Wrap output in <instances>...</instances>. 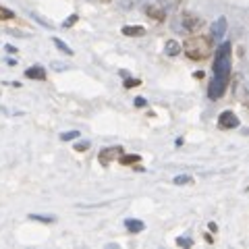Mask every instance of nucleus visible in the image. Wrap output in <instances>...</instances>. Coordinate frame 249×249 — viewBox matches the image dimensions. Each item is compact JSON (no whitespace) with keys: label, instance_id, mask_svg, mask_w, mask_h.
<instances>
[{"label":"nucleus","instance_id":"obj_19","mask_svg":"<svg viewBox=\"0 0 249 249\" xmlns=\"http://www.w3.org/2000/svg\"><path fill=\"white\" fill-rule=\"evenodd\" d=\"M177 245H178V247H191L193 241L187 239V237H178V239H177Z\"/></svg>","mask_w":249,"mask_h":249},{"label":"nucleus","instance_id":"obj_20","mask_svg":"<svg viewBox=\"0 0 249 249\" xmlns=\"http://www.w3.org/2000/svg\"><path fill=\"white\" fill-rule=\"evenodd\" d=\"M139 85H142V81H139V79H127V81H124V88H127V89L139 88Z\"/></svg>","mask_w":249,"mask_h":249},{"label":"nucleus","instance_id":"obj_23","mask_svg":"<svg viewBox=\"0 0 249 249\" xmlns=\"http://www.w3.org/2000/svg\"><path fill=\"white\" fill-rule=\"evenodd\" d=\"M4 50L9 52V54H17V48H15V46H11V44H6V46H4Z\"/></svg>","mask_w":249,"mask_h":249},{"label":"nucleus","instance_id":"obj_25","mask_svg":"<svg viewBox=\"0 0 249 249\" xmlns=\"http://www.w3.org/2000/svg\"><path fill=\"white\" fill-rule=\"evenodd\" d=\"M208 227H210V231H212V232H216V231H218V227H216V224H214V222H210V224H208Z\"/></svg>","mask_w":249,"mask_h":249},{"label":"nucleus","instance_id":"obj_16","mask_svg":"<svg viewBox=\"0 0 249 249\" xmlns=\"http://www.w3.org/2000/svg\"><path fill=\"white\" fill-rule=\"evenodd\" d=\"M158 4L162 9H177V6L181 4V0H158Z\"/></svg>","mask_w":249,"mask_h":249},{"label":"nucleus","instance_id":"obj_14","mask_svg":"<svg viewBox=\"0 0 249 249\" xmlns=\"http://www.w3.org/2000/svg\"><path fill=\"white\" fill-rule=\"evenodd\" d=\"M29 218H31V220H40L44 224H50V222L56 220L54 216H46V214H29Z\"/></svg>","mask_w":249,"mask_h":249},{"label":"nucleus","instance_id":"obj_10","mask_svg":"<svg viewBox=\"0 0 249 249\" xmlns=\"http://www.w3.org/2000/svg\"><path fill=\"white\" fill-rule=\"evenodd\" d=\"M121 31L127 37H142V36H145V27H142V25H124Z\"/></svg>","mask_w":249,"mask_h":249},{"label":"nucleus","instance_id":"obj_12","mask_svg":"<svg viewBox=\"0 0 249 249\" xmlns=\"http://www.w3.org/2000/svg\"><path fill=\"white\" fill-rule=\"evenodd\" d=\"M164 52L168 54V56H177V54H181V44H178L177 40H168L166 46H164Z\"/></svg>","mask_w":249,"mask_h":249},{"label":"nucleus","instance_id":"obj_21","mask_svg":"<svg viewBox=\"0 0 249 249\" xmlns=\"http://www.w3.org/2000/svg\"><path fill=\"white\" fill-rule=\"evenodd\" d=\"M89 147V142H79V143H75V150L77 152H85Z\"/></svg>","mask_w":249,"mask_h":249},{"label":"nucleus","instance_id":"obj_13","mask_svg":"<svg viewBox=\"0 0 249 249\" xmlns=\"http://www.w3.org/2000/svg\"><path fill=\"white\" fill-rule=\"evenodd\" d=\"M54 46H56V48H58L62 54H67V56H73V50L69 48V46H67L65 42H62L60 37H54Z\"/></svg>","mask_w":249,"mask_h":249},{"label":"nucleus","instance_id":"obj_22","mask_svg":"<svg viewBox=\"0 0 249 249\" xmlns=\"http://www.w3.org/2000/svg\"><path fill=\"white\" fill-rule=\"evenodd\" d=\"M77 19H79V17H77V15H71V19H67L65 23H62V27H71V25H75Z\"/></svg>","mask_w":249,"mask_h":249},{"label":"nucleus","instance_id":"obj_18","mask_svg":"<svg viewBox=\"0 0 249 249\" xmlns=\"http://www.w3.org/2000/svg\"><path fill=\"white\" fill-rule=\"evenodd\" d=\"M77 137H79V131H65V133H60L62 142H71V139H77Z\"/></svg>","mask_w":249,"mask_h":249},{"label":"nucleus","instance_id":"obj_6","mask_svg":"<svg viewBox=\"0 0 249 249\" xmlns=\"http://www.w3.org/2000/svg\"><path fill=\"white\" fill-rule=\"evenodd\" d=\"M227 27H229L227 17H218L214 21V25H212V37L214 40H222L224 34H227Z\"/></svg>","mask_w":249,"mask_h":249},{"label":"nucleus","instance_id":"obj_8","mask_svg":"<svg viewBox=\"0 0 249 249\" xmlns=\"http://www.w3.org/2000/svg\"><path fill=\"white\" fill-rule=\"evenodd\" d=\"M145 15L150 19H154V21H164L166 19V11L162 9V6H154V4H150V6H145Z\"/></svg>","mask_w":249,"mask_h":249},{"label":"nucleus","instance_id":"obj_26","mask_svg":"<svg viewBox=\"0 0 249 249\" xmlns=\"http://www.w3.org/2000/svg\"><path fill=\"white\" fill-rule=\"evenodd\" d=\"M193 77H197V79H201V77H204V73H201V71H196V73H193Z\"/></svg>","mask_w":249,"mask_h":249},{"label":"nucleus","instance_id":"obj_1","mask_svg":"<svg viewBox=\"0 0 249 249\" xmlns=\"http://www.w3.org/2000/svg\"><path fill=\"white\" fill-rule=\"evenodd\" d=\"M232 50H231V44L229 42H222L220 46L216 48V58H214V77H212V83L208 88V96L210 100H218L224 96V91L229 88V81H231V60H232Z\"/></svg>","mask_w":249,"mask_h":249},{"label":"nucleus","instance_id":"obj_2","mask_svg":"<svg viewBox=\"0 0 249 249\" xmlns=\"http://www.w3.org/2000/svg\"><path fill=\"white\" fill-rule=\"evenodd\" d=\"M181 50L191 60H204L212 54V37L201 36V34H193V36H189V40H185Z\"/></svg>","mask_w":249,"mask_h":249},{"label":"nucleus","instance_id":"obj_9","mask_svg":"<svg viewBox=\"0 0 249 249\" xmlns=\"http://www.w3.org/2000/svg\"><path fill=\"white\" fill-rule=\"evenodd\" d=\"M124 229H127V232H131V235H137V232H142L145 229V224L142 220H135V218H127V220H124Z\"/></svg>","mask_w":249,"mask_h":249},{"label":"nucleus","instance_id":"obj_4","mask_svg":"<svg viewBox=\"0 0 249 249\" xmlns=\"http://www.w3.org/2000/svg\"><path fill=\"white\" fill-rule=\"evenodd\" d=\"M123 154V147L121 145H114V147H106V150H102L98 154V162L102 166H108L110 162H114V160H119V156Z\"/></svg>","mask_w":249,"mask_h":249},{"label":"nucleus","instance_id":"obj_24","mask_svg":"<svg viewBox=\"0 0 249 249\" xmlns=\"http://www.w3.org/2000/svg\"><path fill=\"white\" fill-rule=\"evenodd\" d=\"M135 106H137V108L145 106V98H135Z\"/></svg>","mask_w":249,"mask_h":249},{"label":"nucleus","instance_id":"obj_15","mask_svg":"<svg viewBox=\"0 0 249 249\" xmlns=\"http://www.w3.org/2000/svg\"><path fill=\"white\" fill-rule=\"evenodd\" d=\"M13 19H15V13L0 4V21H13Z\"/></svg>","mask_w":249,"mask_h":249},{"label":"nucleus","instance_id":"obj_17","mask_svg":"<svg viewBox=\"0 0 249 249\" xmlns=\"http://www.w3.org/2000/svg\"><path fill=\"white\" fill-rule=\"evenodd\" d=\"M191 183H193V177H189V175L175 177V185H191Z\"/></svg>","mask_w":249,"mask_h":249},{"label":"nucleus","instance_id":"obj_11","mask_svg":"<svg viewBox=\"0 0 249 249\" xmlns=\"http://www.w3.org/2000/svg\"><path fill=\"white\" fill-rule=\"evenodd\" d=\"M119 162L123 166H133V164H139V162H142V156L139 154H121L119 156Z\"/></svg>","mask_w":249,"mask_h":249},{"label":"nucleus","instance_id":"obj_3","mask_svg":"<svg viewBox=\"0 0 249 249\" xmlns=\"http://www.w3.org/2000/svg\"><path fill=\"white\" fill-rule=\"evenodd\" d=\"M201 25H204V19L197 17V15H193V13H181L173 23L177 34H185V36L197 34L201 29Z\"/></svg>","mask_w":249,"mask_h":249},{"label":"nucleus","instance_id":"obj_5","mask_svg":"<svg viewBox=\"0 0 249 249\" xmlns=\"http://www.w3.org/2000/svg\"><path fill=\"white\" fill-rule=\"evenodd\" d=\"M218 127L220 129H237L239 127V116L231 110H224L218 116Z\"/></svg>","mask_w":249,"mask_h":249},{"label":"nucleus","instance_id":"obj_7","mask_svg":"<svg viewBox=\"0 0 249 249\" xmlns=\"http://www.w3.org/2000/svg\"><path fill=\"white\" fill-rule=\"evenodd\" d=\"M25 77L27 79H36V81H46V69L40 65H34L25 71Z\"/></svg>","mask_w":249,"mask_h":249}]
</instances>
